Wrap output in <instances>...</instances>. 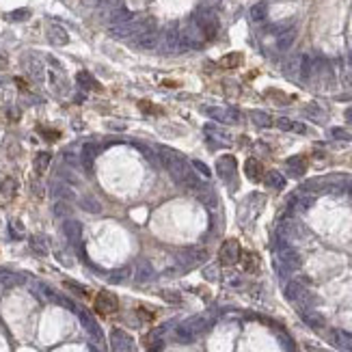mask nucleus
Instances as JSON below:
<instances>
[{
  "instance_id": "nucleus-1",
  "label": "nucleus",
  "mask_w": 352,
  "mask_h": 352,
  "mask_svg": "<svg viewBox=\"0 0 352 352\" xmlns=\"http://www.w3.org/2000/svg\"><path fill=\"white\" fill-rule=\"evenodd\" d=\"M160 154H162V160H164L166 171L171 173V177L180 184V186H188V188L199 186L197 175L192 173V166L188 164V160L184 158V156H180L173 149H160Z\"/></svg>"
},
{
  "instance_id": "nucleus-2",
  "label": "nucleus",
  "mask_w": 352,
  "mask_h": 352,
  "mask_svg": "<svg viewBox=\"0 0 352 352\" xmlns=\"http://www.w3.org/2000/svg\"><path fill=\"white\" fill-rule=\"evenodd\" d=\"M156 50L160 54H177L182 52V39H180V28L175 24L158 32V43H156Z\"/></svg>"
},
{
  "instance_id": "nucleus-3",
  "label": "nucleus",
  "mask_w": 352,
  "mask_h": 352,
  "mask_svg": "<svg viewBox=\"0 0 352 352\" xmlns=\"http://www.w3.org/2000/svg\"><path fill=\"white\" fill-rule=\"evenodd\" d=\"M194 20L201 26L205 41H212L214 37L218 35V18H216V13L212 9H199L197 13H194Z\"/></svg>"
},
{
  "instance_id": "nucleus-4",
  "label": "nucleus",
  "mask_w": 352,
  "mask_h": 352,
  "mask_svg": "<svg viewBox=\"0 0 352 352\" xmlns=\"http://www.w3.org/2000/svg\"><path fill=\"white\" fill-rule=\"evenodd\" d=\"M180 39H182V50L184 48H201V43L205 41V37H203V32H201V26L197 24V20H188L186 22V26L182 28L180 32Z\"/></svg>"
},
{
  "instance_id": "nucleus-5",
  "label": "nucleus",
  "mask_w": 352,
  "mask_h": 352,
  "mask_svg": "<svg viewBox=\"0 0 352 352\" xmlns=\"http://www.w3.org/2000/svg\"><path fill=\"white\" fill-rule=\"evenodd\" d=\"M240 253L242 248L238 244V240H225L218 251V262L223 266H234V264L240 262Z\"/></svg>"
},
{
  "instance_id": "nucleus-6",
  "label": "nucleus",
  "mask_w": 352,
  "mask_h": 352,
  "mask_svg": "<svg viewBox=\"0 0 352 352\" xmlns=\"http://www.w3.org/2000/svg\"><path fill=\"white\" fill-rule=\"evenodd\" d=\"M119 309V300L115 294H110L108 290H102L100 294L95 296V311L102 313V316H110Z\"/></svg>"
},
{
  "instance_id": "nucleus-7",
  "label": "nucleus",
  "mask_w": 352,
  "mask_h": 352,
  "mask_svg": "<svg viewBox=\"0 0 352 352\" xmlns=\"http://www.w3.org/2000/svg\"><path fill=\"white\" fill-rule=\"evenodd\" d=\"M285 296H288V300H292V302H302V305L311 302V294L302 288L298 281H292V283L285 285Z\"/></svg>"
},
{
  "instance_id": "nucleus-8",
  "label": "nucleus",
  "mask_w": 352,
  "mask_h": 352,
  "mask_svg": "<svg viewBox=\"0 0 352 352\" xmlns=\"http://www.w3.org/2000/svg\"><path fill=\"white\" fill-rule=\"evenodd\" d=\"M110 344L115 352H132V339L128 337V333H123L121 328H115L110 333Z\"/></svg>"
},
{
  "instance_id": "nucleus-9",
  "label": "nucleus",
  "mask_w": 352,
  "mask_h": 352,
  "mask_svg": "<svg viewBox=\"0 0 352 352\" xmlns=\"http://www.w3.org/2000/svg\"><path fill=\"white\" fill-rule=\"evenodd\" d=\"M328 342L342 352H352V335L344 331H328Z\"/></svg>"
},
{
  "instance_id": "nucleus-10",
  "label": "nucleus",
  "mask_w": 352,
  "mask_h": 352,
  "mask_svg": "<svg viewBox=\"0 0 352 352\" xmlns=\"http://www.w3.org/2000/svg\"><path fill=\"white\" fill-rule=\"evenodd\" d=\"M46 35H48V39H50L52 46H67L69 43V35L61 24H50L46 30Z\"/></svg>"
},
{
  "instance_id": "nucleus-11",
  "label": "nucleus",
  "mask_w": 352,
  "mask_h": 352,
  "mask_svg": "<svg viewBox=\"0 0 352 352\" xmlns=\"http://www.w3.org/2000/svg\"><path fill=\"white\" fill-rule=\"evenodd\" d=\"M244 173H246V177L251 182H262L264 180V164L259 162L257 158H248L246 162H244Z\"/></svg>"
},
{
  "instance_id": "nucleus-12",
  "label": "nucleus",
  "mask_w": 352,
  "mask_h": 352,
  "mask_svg": "<svg viewBox=\"0 0 352 352\" xmlns=\"http://www.w3.org/2000/svg\"><path fill=\"white\" fill-rule=\"evenodd\" d=\"M208 324H210V322L205 320L203 316H192V318H188L186 322H182L180 326H184V328H186L188 333H190V335H194V337H197L199 333H201V331H205V328H208Z\"/></svg>"
},
{
  "instance_id": "nucleus-13",
  "label": "nucleus",
  "mask_w": 352,
  "mask_h": 352,
  "mask_svg": "<svg viewBox=\"0 0 352 352\" xmlns=\"http://www.w3.org/2000/svg\"><path fill=\"white\" fill-rule=\"evenodd\" d=\"M218 173H220L223 180L231 182V177L236 175V160L231 158V156H223V158H218Z\"/></svg>"
},
{
  "instance_id": "nucleus-14",
  "label": "nucleus",
  "mask_w": 352,
  "mask_h": 352,
  "mask_svg": "<svg viewBox=\"0 0 352 352\" xmlns=\"http://www.w3.org/2000/svg\"><path fill=\"white\" fill-rule=\"evenodd\" d=\"M154 279V268H151L149 262H138L136 264V270H134V281L136 283H147V281Z\"/></svg>"
},
{
  "instance_id": "nucleus-15",
  "label": "nucleus",
  "mask_w": 352,
  "mask_h": 352,
  "mask_svg": "<svg viewBox=\"0 0 352 352\" xmlns=\"http://www.w3.org/2000/svg\"><path fill=\"white\" fill-rule=\"evenodd\" d=\"M240 264H242V268H244V272H259V257L253 251H242Z\"/></svg>"
},
{
  "instance_id": "nucleus-16",
  "label": "nucleus",
  "mask_w": 352,
  "mask_h": 352,
  "mask_svg": "<svg viewBox=\"0 0 352 352\" xmlns=\"http://www.w3.org/2000/svg\"><path fill=\"white\" fill-rule=\"evenodd\" d=\"M283 69H285V76H290V78L298 80V78H300V69H302V54L288 58V63H285Z\"/></svg>"
},
{
  "instance_id": "nucleus-17",
  "label": "nucleus",
  "mask_w": 352,
  "mask_h": 352,
  "mask_svg": "<svg viewBox=\"0 0 352 352\" xmlns=\"http://www.w3.org/2000/svg\"><path fill=\"white\" fill-rule=\"evenodd\" d=\"M203 110L208 112L210 117L218 119V121H223V123H236V121H238V117H234V115H231L229 110H225V108H214V106H205Z\"/></svg>"
},
{
  "instance_id": "nucleus-18",
  "label": "nucleus",
  "mask_w": 352,
  "mask_h": 352,
  "mask_svg": "<svg viewBox=\"0 0 352 352\" xmlns=\"http://www.w3.org/2000/svg\"><path fill=\"white\" fill-rule=\"evenodd\" d=\"M307 158L305 156H294V158H290L288 160V166H290V173L294 177H300V175H305V171H307Z\"/></svg>"
},
{
  "instance_id": "nucleus-19",
  "label": "nucleus",
  "mask_w": 352,
  "mask_h": 352,
  "mask_svg": "<svg viewBox=\"0 0 352 352\" xmlns=\"http://www.w3.org/2000/svg\"><path fill=\"white\" fill-rule=\"evenodd\" d=\"M296 39V28H283V30H279V35H277V48L279 50H288V48L294 43Z\"/></svg>"
},
{
  "instance_id": "nucleus-20",
  "label": "nucleus",
  "mask_w": 352,
  "mask_h": 352,
  "mask_svg": "<svg viewBox=\"0 0 352 352\" xmlns=\"http://www.w3.org/2000/svg\"><path fill=\"white\" fill-rule=\"evenodd\" d=\"M264 182H266L270 188H274V190H281V188L285 186V180H283V175H281L279 171H268V173H264Z\"/></svg>"
},
{
  "instance_id": "nucleus-21",
  "label": "nucleus",
  "mask_w": 352,
  "mask_h": 352,
  "mask_svg": "<svg viewBox=\"0 0 352 352\" xmlns=\"http://www.w3.org/2000/svg\"><path fill=\"white\" fill-rule=\"evenodd\" d=\"M15 192H18V182H15L13 177H4L2 184H0V194H2L4 199H13Z\"/></svg>"
},
{
  "instance_id": "nucleus-22",
  "label": "nucleus",
  "mask_w": 352,
  "mask_h": 352,
  "mask_svg": "<svg viewBox=\"0 0 352 352\" xmlns=\"http://www.w3.org/2000/svg\"><path fill=\"white\" fill-rule=\"evenodd\" d=\"M240 63H242V54L240 52H229V54H225V56L218 61V65H220V67H225V69H234Z\"/></svg>"
},
{
  "instance_id": "nucleus-23",
  "label": "nucleus",
  "mask_w": 352,
  "mask_h": 352,
  "mask_svg": "<svg viewBox=\"0 0 352 352\" xmlns=\"http://www.w3.org/2000/svg\"><path fill=\"white\" fill-rule=\"evenodd\" d=\"M63 229H65V234H67V238L72 242H76L80 238V234H82V227H80L78 220H65Z\"/></svg>"
},
{
  "instance_id": "nucleus-24",
  "label": "nucleus",
  "mask_w": 352,
  "mask_h": 352,
  "mask_svg": "<svg viewBox=\"0 0 352 352\" xmlns=\"http://www.w3.org/2000/svg\"><path fill=\"white\" fill-rule=\"evenodd\" d=\"M281 262H283L290 270L300 268V257H298V253H294V251H283L281 253Z\"/></svg>"
},
{
  "instance_id": "nucleus-25",
  "label": "nucleus",
  "mask_w": 352,
  "mask_h": 352,
  "mask_svg": "<svg viewBox=\"0 0 352 352\" xmlns=\"http://www.w3.org/2000/svg\"><path fill=\"white\" fill-rule=\"evenodd\" d=\"M78 316H80V320H82V324L86 326V331H89V333H93V335H97V337H100V335H102V333H100V326L95 324L93 318H91L84 309H80V311H78Z\"/></svg>"
},
{
  "instance_id": "nucleus-26",
  "label": "nucleus",
  "mask_w": 352,
  "mask_h": 352,
  "mask_svg": "<svg viewBox=\"0 0 352 352\" xmlns=\"http://www.w3.org/2000/svg\"><path fill=\"white\" fill-rule=\"evenodd\" d=\"M268 15V4L266 2H257L251 7V20L253 22H264Z\"/></svg>"
},
{
  "instance_id": "nucleus-27",
  "label": "nucleus",
  "mask_w": 352,
  "mask_h": 352,
  "mask_svg": "<svg viewBox=\"0 0 352 352\" xmlns=\"http://www.w3.org/2000/svg\"><path fill=\"white\" fill-rule=\"evenodd\" d=\"M78 84L84 86V89H89V91H91V89H97V91H100V84L95 82V78H93V76H91L89 72H80V74H78Z\"/></svg>"
},
{
  "instance_id": "nucleus-28",
  "label": "nucleus",
  "mask_w": 352,
  "mask_h": 352,
  "mask_svg": "<svg viewBox=\"0 0 352 352\" xmlns=\"http://www.w3.org/2000/svg\"><path fill=\"white\" fill-rule=\"evenodd\" d=\"M80 208L86 210V212H91V214L102 212V205H100V201H95L93 197H84V199H80Z\"/></svg>"
},
{
  "instance_id": "nucleus-29",
  "label": "nucleus",
  "mask_w": 352,
  "mask_h": 352,
  "mask_svg": "<svg viewBox=\"0 0 352 352\" xmlns=\"http://www.w3.org/2000/svg\"><path fill=\"white\" fill-rule=\"evenodd\" d=\"M30 246H32V251L39 253V255H46L48 253V242H46V238H41V236H32Z\"/></svg>"
},
{
  "instance_id": "nucleus-30",
  "label": "nucleus",
  "mask_w": 352,
  "mask_h": 352,
  "mask_svg": "<svg viewBox=\"0 0 352 352\" xmlns=\"http://www.w3.org/2000/svg\"><path fill=\"white\" fill-rule=\"evenodd\" d=\"M253 119V123H257L259 128H268V126H272V119H270V115H266V112H262V110H255L251 115Z\"/></svg>"
},
{
  "instance_id": "nucleus-31",
  "label": "nucleus",
  "mask_w": 352,
  "mask_h": 352,
  "mask_svg": "<svg viewBox=\"0 0 352 352\" xmlns=\"http://www.w3.org/2000/svg\"><path fill=\"white\" fill-rule=\"evenodd\" d=\"M266 95H268V97H272L274 104H281V106H285V104H290V102H292L288 95L281 93V91H277V89H268V91H266Z\"/></svg>"
},
{
  "instance_id": "nucleus-32",
  "label": "nucleus",
  "mask_w": 352,
  "mask_h": 352,
  "mask_svg": "<svg viewBox=\"0 0 352 352\" xmlns=\"http://www.w3.org/2000/svg\"><path fill=\"white\" fill-rule=\"evenodd\" d=\"M305 322L309 324V326H313V328H322L324 326V318L318 316V313H313V311L305 313Z\"/></svg>"
},
{
  "instance_id": "nucleus-33",
  "label": "nucleus",
  "mask_w": 352,
  "mask_h": 352,
  "mask_svg": "<svg viewBox=\"0 0 352 352\" xmlns=\"http://www.w3.org/2000/svg\"><path fill=\"white\" fill-rule=\"evenodd\" d=\"M138 108L145 112V115H162V108L160 106H156V104H151V102H138Z\"/></svg>"
},
{
  "instance_id": "nucleus-34",
  "label": "nucleus",
  "mask_w": 352,
  "mask_h": 352,
  "mask_svg": "<svg viewBox=\"0 0 352 352\" xmlns=\"http://www.w3.org/2000/svg\"><path fill=\"white\" fill-rule=\"evenodd\" d=\"M160 298L164 300V302H171V305H180V302H182V294L171 292V290H164V292H160Z\"/></svg>"
},
{
  "instance_id": "nucleus-35",
  "label": "nucleus",
  "mask_w": 352,
  "mask_h": 352,
  "mask_svg": "<svg viewBox=\"0 0 352 352\" xmlns=\"http://www.w3.org/2000/svg\"><path fill=\"white\" fill-rule=\"evenodd\" d=\"M48 164H50V154H46V151L35 158V169H37V173H43V171L48 169Z\"/></svg>"
},
{
  "instance_id": "nucleus-36",
  "label": "nucleus",
  "mask_w": 352,
  "mask_h": 352,
  "mask_svg": "<svg viewBox=\"0 0 352 352\" xmlns=\"http://www.w3.org/2000/svg\"><path fill=\"white\" fill-rule=\"evenodd\" d=\"M30 18V11L28 9H18V11H11L7 15V20L11 22H22V20H28Z\"/></svg>"
},
{
  "instance_id": "nucleus-37",
  "label": "nucleus",
  "mask_w": 352,
  "mask_h": 352,
  "mask_svg": "<svg viewBox=\"0 0 352 352\" xmlns=\"http://www.w3.org/2000/svg\"><path fill=\"white\" fill-rule=\"evenodd\" d=\"M294 123H296V121H292V119H285V117L277 119V128L285 130V132H294Z\"/></svg>"
},
{
  "instance_id": "nucleus-38",
  "label": "nucleus",
  "mask_w": 352,
  "mask_h": 352,
  "mask_svg": "<svg viewBox=\"0 0 352 352\" xmlns=\"http://www.w3.org/2000/svg\"><path fill=\"white\" fill-rule=\"evenodd\" d=\"M63 285H65V288H67V290H72V292H76V294H78V296H86V290L82 288V285H78V283H74V281H65V283H63Z\"/></svg>"
},
{
  "instance_id": "nucleus-39",
  "label": "nucleus",
  "mask_w": 352,
  "mask_h": 352,
  "mask_svg": "<svg viewBox=\"0 0 352 352\" xmlns=\"http://www.w3.org/2000/svg\"><path fill=\"white\" fill-rule=\"evenodd\" d=\"M28 72L35 76V78H41V74H43V67H41V63H37V61H30L28 63Z\"/></svg>"
},
{
  "instance_id": "nucleus-40",
  "label": "nucleus",
  "mask_w": 352,
  "mask_h": 352,
  "mask_svg": "<svg viewBox=\"0 0 352 352\" xmlns=\"http://www.w3.org/2000/svg\"><path fill=\"white\" fill-rule=\"evenodd\" d=\"M331 134H333V138L352 140V134H348V132H346V130H342V128H333V130H331Z\"/></svg>"
},
{
  "instance_id": "nucleus-41",
  "label": "nucleus",
  "mask_w": 352,
  "mask_h": 352,
  "mask_svg": "<svg viewBox=\"0 0 352 352\" xmlns=\"http://www.w3.org/2000/svg\"><path fill=\"white\" fill-rule=\"evenodd\" d=\"M203 274H205V279L208 281H216L218 279V266H208L203 270Z\"/></svg>"
},
{
  "instance_id": "nucleus-42",
  "label": "nucleus",
  "mask_w": 352,
  "mask_h": 352,
  "mask_svg": "<svg viewBox=\"0 0 352 352\" xmlns=\"http://www.w3.org/2000/svg\"><path fill=\"white\" fill-rule=\"evenodd\" d=\"M80 2H82L86 9H97V7H102L106 0H80Z\"/></svg>"
},
{
  "instance_id": "nucleus-43",
  "label": "nucleus",
  "mask_w": 352,
  "mask_h": 352,
  "mask_svg": "<svg viewBox=\"0 0 352 352\" xmlns=\"http://www.w3.org/2000/svg\"><path fill=\"white\" fill-rule=\"evenodd\" d=\"M41 136L43 138H48V140H56L61 134L56 132V130H41Z\"/></svg>"
},
{
  "instance_id": "nucleus-44",
  "label": "nucleus",
  "mask_w": 352,
  "mask_h": 352,
  "mask_svg": "<svg viewBox=\"0 0 352 352\" xmlns=\"http://www.w3.org/2000/svg\"><path fill=\"white\" fill-rule=\"evenodd\" d=\"M192 164H194V166H197V169H199V171H201V173H203V175H205V177H210V169H208V166H205V164H203V162H199V160H194V162H192Z\"/></svg>"
},
{
  "instance_id": "nucleus-45",
  "label": "nucleus",
  "mask_w": 352,
  "mask_h": 352,
  "mask_svg": "<svg viewBox=\"0 0 352 352\" xmlns=\"http://www.w3.org/2000/svg\"><path fill=\"white\" fill-rule=\"evenodd\" d=\"M138 316H140V318H143V320H145V322H149V320H151V318H154V313H151V311H147V309H143V307H140V309H138Z\"/></svg>"
},
{
  "instance_id": "nucleus-46",
  "label": "nucleus",
  "mask_w": 352,
  "mask_h": 352,
  "mask_svg": "<svg viewBox=\"0 0 352 352\" xmlns=\"http://www.w3.org/2000/svg\"><path fill=\"white\" fill-rule=\"evenodd\" d=\"M346 121H348L350 126H352V108H348V110H346Z\"/></svg>"
},
{
  "instance_id": "nucleus-47",
  "label": "nucleus",
  "mask_w": 352,
  "mask_h": 352,
  "mask_svg": "<svg viewBox=\"0 0 352 352\" xmlns=\"http://www.w3.org/2000/svg\"><path fill=\"white\" fill-rule=\"evenodd\" d=\"M350 63H352V52H350Z\"/></svg>"
}]
</instances>
